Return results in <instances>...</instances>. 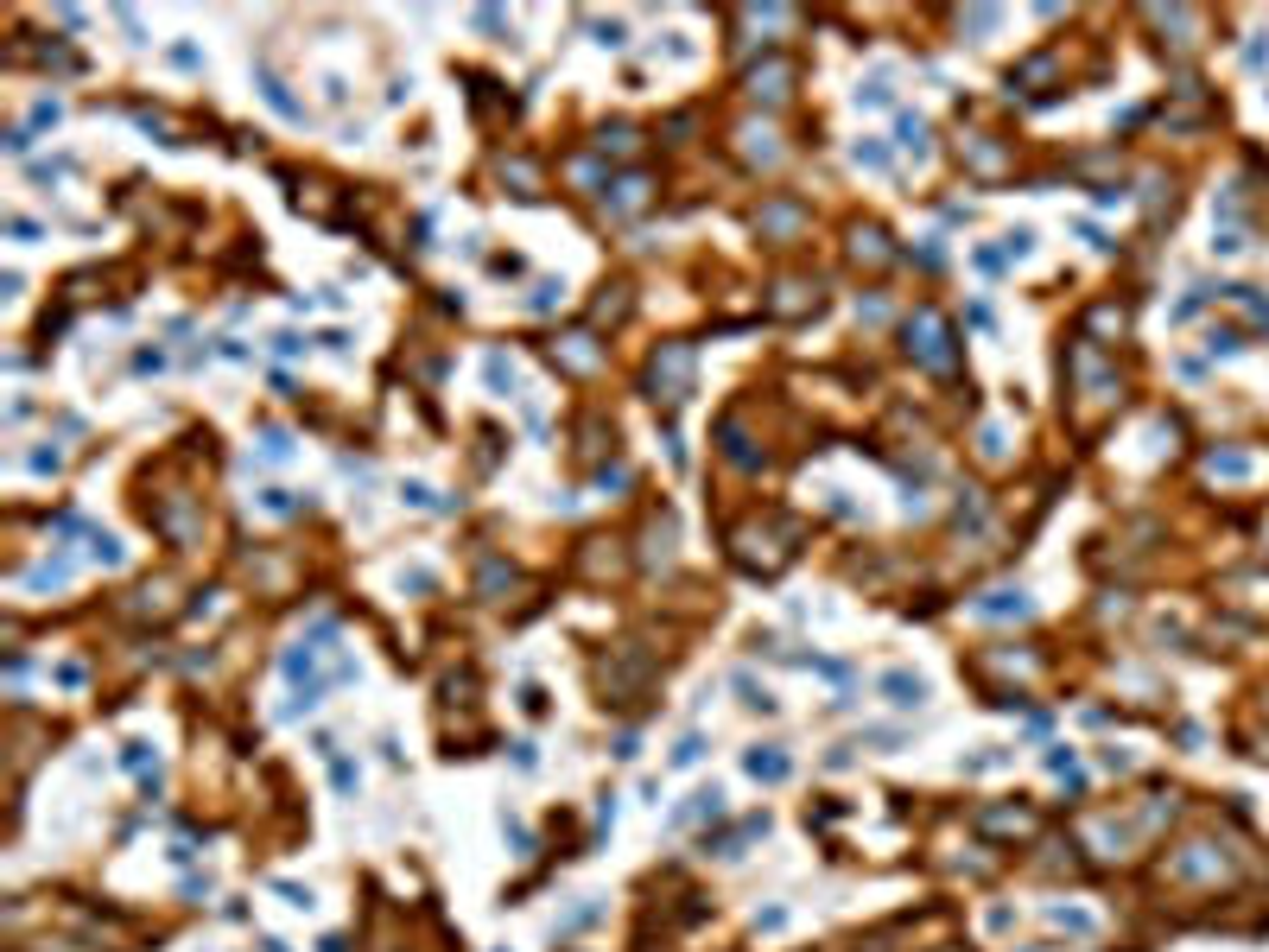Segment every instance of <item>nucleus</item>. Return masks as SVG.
<instances>
[{
	"instance_id": "obj_1",
	"label": "nucleus",
	"mask_w": 1269,
	"mask_h": 952,
	"mask_svg": "<svg viewBox=\"0 0 1269 952\" xmlns=\"http://www.w3.org/2000/svg\"><path fill=\"white\" fill-rule=\"evenodd\" d=\"M647 394L667 400V407L692 394V343H661L654 362H647Z\"/></svg>"
},
{
	"instance_id": "obj_5",
	"label": "nucleus",
	"mask_w": 1269,
	"mask_h": 952,
	"mask_svg": "<svg viewBox=\"0 0 1269 952\" xmlns=\"http://www.w3.org/2000/svg\"><path fill=\"white\" fill-rule=\"evenodd\" d=\"M749 774H762V782H781V774H787V756H762V749H755V756H749Z\"/></svg>"
},
{
	"instance_id": "obj_2",
	"label": "nucleus",
	"mask_w": 1269,
	"mask_h": 952,
	"mask_svg": "<svg viewBox=\"0 0 1269 952\" xmlns=\"http://www.w3.org/2000/svg\"><path fill=\"white\" fill-rule=\"evenodd\" d=\"M908 350L921 356L927 368H953V331H946V317H939L933 305H921L908 317Z\"/></svg>"
},
{
	"instance_id": "obj_3",
	"label": "nucleus",
	"mask_w": 1269,
	"mask_h": 952,
	"mask_svg": "<svg viewBox=\"0 0 1269 952\" xmlns=\"http://www.w3.org/2000/svg\"><path fill=\"white\" fill-rule=\"evenodd\" d=\"M882 692H889L895 705H921V692H927V686H921V680H908V673H889V680H882Z\"/></svg>"
},
{
	"instance_id": "obj_4",
	"label": "nucleus",
	"mask_w": 1269,
	"mask_h": 952,
	"mask_svg": "<svg viewBox=\"0 0 1269 952\" xmlns=\"http://www.w3.org/2000/svg\"><path fill=\"white\" fill-rule=\"evenodd\" d=\"M858 261H889V248H882V229H858Z\"/></svg>"
}]
</instances>
